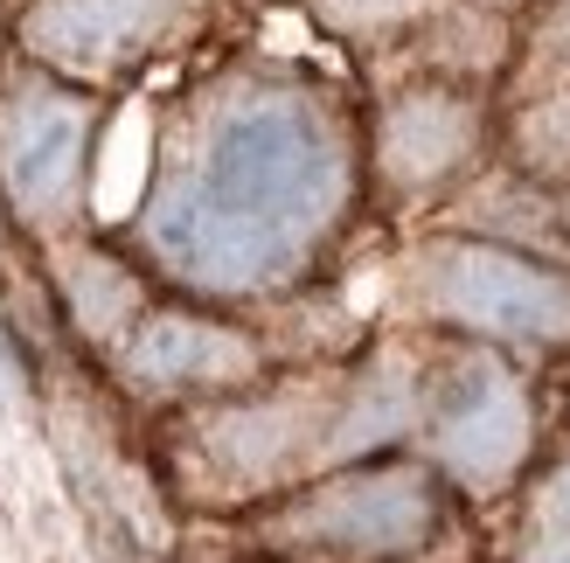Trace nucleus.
Here are the masks:
<instances>
[{
    "instance_id": "nucleus-1",
    "label": "nucleus",
    "mask_w": 570,
    "mask_h": 563,
    "mask_svg": "<svg viewBox=\"0 0 570 563\" xmlns=\"http://www.w3.org/2000/svg\"><path fill=\"white\" fill-rule=\"evenodd\" d=\"M77 160V111L56 98H28L8 119V181L21 203H49L56 188L70 181Z\"/></svg>"
},
{
    "instance_id": "nucleus-2",
    "label": "nucleus",
    "mask_w": 570,
    "mask_h": 563,
    "mask_svg": "<svg viewBox=\"0 0 570 563\" xmlns=\"http://www.w3.org/2000/svg\"><path fill=\"white\" fill-rule=\"evenodd\" d=\"M466 306H480V314H494V320H543L563 299L543 286V278H529L515 265H473L466 271Z\"/></svg>"
},
{
    "instance_id": "nucleus-3",
    "label": "nucleus",
    "mask_w": 570,
    "mask_h": 563,
    "mask_svg": "<svg viewBox=\"0 0 570 563\" xmlns=\"http://www.w3.org/2000/svg\"><path fill=\"white\" fill-rule=\"evenodd\" d=\"M563 508H570V481H563Z\"/></svg>"
}]
</instances>
